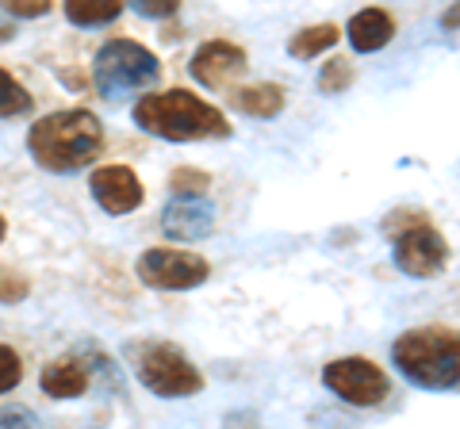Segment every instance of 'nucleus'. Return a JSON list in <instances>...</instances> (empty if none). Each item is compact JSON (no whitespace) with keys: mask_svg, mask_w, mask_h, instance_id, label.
I'll return each instance as SVG.
<instances>
[{"mask_svg":"<svg viewBox=\"0 0 460 429\" xmlns=\"http://www.w3.org/2000/svg\"><path fill=\"white\" fill-rule=\"evenodd\" d=\"M27 150L47 173H77L104 150V123L84 108H66L27 131Z\"/></svg>","mask_w":460,"mask_h":429,"instance_id":"1","label":"nucleus"},{"mask_svg":"<svg viewBox=\"0 0 460 429\" xmlns=\"http://www.w3.org/2000/svg\"><path fill=\"white\" fill-rule=\"evenodd\" d=\"M135 123L154 138L165 142H204V138H230V119L215 104L199 100L189 89L150 92L135 104Z\"/></svg>","mask_w":460,"mask_h":429,"instance_id":"2","label":"nucleus"},{"mask_svg":"<svg viewBox=\"0 0 460 429\" xmlns=\"http://www.w3.org/2000/svg\"><path fill=\"white\" fill-rule=\"evenodd\" d=\"M392 364L414 388L426 391L460 388V330L419 326V330L399 334L392 346Z\"/></svg>","mask_w":460,"mask_h":429,"instance_id":"3","label":"nucleus"},{"mask_svg":"<svg viewBox=\"0 0 460 429\" xmlns=\"http://www.w3.org/2000/svg\"><path fill=\"white\" fill-rule=\"evenodd\" d=\"M157 74H162V62L154 58V50H146L135 39L104 42L93 62V81L104 100H127L138 89H150Z\"/></svg>","mask_w":460,"mask_h":429,"instance_id":"4","label":"nucleus"},{"mask_svg":"<svg viewBox=\"0 0 460 429\" xmlns=\"http://www.w3.org/2000/svg\"><path fill=\"white\" fill-rule=\"evenodd\" d=\"M135 376L157 398H189L204 388L199 368L184 356V349L169 346V341H154L135 353Z\"/></svg>","mask_w":460,"mask_h":429,"instance_id":"5","label":"nucleus"},{"mask_svg":"<svg viewBox=\"0 0 460 429\" xmlns=\"http://www.w3.org/2000/svg\"><path fill=\"white\" fill-rule=\"evenodd\" d=\"M392 257L399 273H407L414 280H434L449 265V241H445L438 226H429L426 219H414L392 231Z\"/></svg>","mask_w":460,"mask_h":429,"instance_id":"6","label":"nucleus"},{"mask_svg":"<svg viewBox=\"0 0 460 429\" xmlns=\"http://www.w3.org/2000/svg\"><path fill=\"white\" fill-rule=\"evenodd\" d=\"M323 388L349 407H380L392 395V380L368 356H338L323 368Z\"/></svg>","mask_w":460,"mask_h":429,"instance_id":"7","label":"nucleus"},{"mask_svg":"<svg viewBox=\"0 0 460 429\" xmlns=\"http://www.w3.org/2000/svg\"><path fill=\"white\" fill-rule=\"evenodd\" d=\"M135 273L146 288H157V292H192L211 276V265L192 250L157 246L138 257Z\"/></svg>","mask_w":460,"mask_h":429,"instance_id":"8","label":"nucleus"},{"mask_svg":"<svg viewBox=\"0 0 460 429\" xmlns=\"http://www.w3.org/2000/svg\"><path fill=\"white\" fill-rule=\"evenodd\" d=\"M246 66H250V58H246V50H242L238 42L211 39L192 54L189 74L204 84V89H226L230 81H238L242 74H246Z\"/></svg>","mask_w":460,"mask_h":429,"instance_id":"9","label":"nucleus"},{"mask_svg":"<svg viewBox=\"0 0 460 429\" xmlns=\"http://www.w3.org/2000/svg\"><path fill=\"white\" fill-rule=\"evenodd\" d=\"M89 192L108 214H131V211L142 207V199H146V188H142L138 173L127 169V165L96 169V173L89 177Z\"/></svg>","mask_w":460,"mask_h":429,"instance_id":"10","label":"nucleus"},{"mask_svg":"<svg viewBox=\"0 0 460 429\" xmlns=\"http://www.w3.org/2000/svg\"><path fill=\"white\" fill-rule=\"evenodd\" d=\"M215 226V211L204 199H172L162 214V231L172 241H199L208 238Z\"/></svg>","mask_w":460,"mask_h":429,"instance_id":"11","label":"nucleus"},{"mask_svg":"<svg viewBox=\"0 0 460 429\" xmlns=\"http://www.w3.org/2000/svg\"><path fill=\"white\" fill-rule=\"evenodd\" d=\"M89 380H93V372L89 364H84V356H58V361H50L47 368H42V391H47L50 398H81L84 391H89Z\"/></svg>","mask_w":460,"mask_h":429,"instance_id":"12","label":"nucleus"},{"mask_svg":"<svg viewBox=\"0 0 460 429\" xmlns=\"http://www.w3.org/2000/svg\"><path fill=\"white\" fill-rule=\"evenodd\" d=\"M345 35H349V47L357 54H372V50H384L395 39V20L384 8H361L349 20V31Z\"/></svg>","mask_w":460,"mask_h":429,"instance_id":"13","label":"nucleus"},{"mask_svg":"<svg viewBox=\"0 0 460 429\" xmlns=\"http://www.w3.org/2000/svg\"><path fill=\"white\" fill-rule=\"evenodd\" d=\"M230 104H234L242 116H253V119H277L288 96L280 84H246V89H234L230 92Z\"/></svg>","mask_w":460,"mask_h":429,"instance_id":"14","label":"nucleus"},{"mask_svg":"<svg viewBox=\"0 0 460 429\" xmlns=\"http://www.w3.org/2000/svg\"><path fill=\"white\" fill-rule=\"evenodd\" d=\"M341 39V31L334 23H311L304 27V31H296L292 39H288V54L299 62H311V58H319L323 50H330L334 42Z\"/></svg>","mask_w":460,"mask_h":429,"instance_id":"15","label":"nucleus"},{"mask_svg":"<svg viewBox=\"0 0 460 429\" xmlns=\"http://www.w3.org/2000/svg\"><path fill=\"white\" fill-rule=\"evenodd\" d=\"M123 12V0H66V16L77 27H104Z\"/></svg>","mask_w":460,"mask_h":429,"instance_id":"16","label":"nucleus"},{"mask_svg":"<svg viewBox=\"0 0 460 429\" xmlns=\"http://www.w3.org/2000/svg\"><path fill=\"white\" fill-rule=\"evenodd\" d=\"M35 108L31 92L23 89V84L8 74L4 66H0V119H16V116H27V111Z\"/></svg>","mask_w":460,"mask_h":429,"instance_id":"17","label":"nucleus"},{"mask_svg":"<svg viewBox=\"0 0 460 429\" xmlns=\"http://www.w3.org/2000/svg\"><path fill=\"white\" fill-rule=\"evenodd\" d=\"M208 188H211V177L204 169H192V165L172 169V177H169L172 199H199V196H208Z\"/></svg>","mask_w":460,"mask_h":429,"instance_id":"18","label":"nucleus"},{"mask_svg":"<svg viewBox=\"0 0 460 429\" xmlns=\"http://www.w3.org/2000/svg\"><path fill=\"white\" fill-rule=\"evenodd\" d=\"M353 84V62L349 58H330L319 74V92L323 96H338Z\"/></svg>","mask_w":460,"mask_h":429,"instance_id":"19","label":"nucleus"},{"mask_svg":"<svg viewBox=\"0 0 460 429\" xmlns=\"http://www.w3.org/2000/svg\"><path fill=\"white\" fill-rule=\"evenodd\" d=\"M23 380V361L12 346H0V395H8L12 388H20Z\"/></svg>","mask_w":460,"mask_h":429,"instance_id":"20","label":"nucleus"},{"mask_svg":"<svg viewBox=\"0 0 460 429\" xmlns=\"http://www.w3.org/2000/svg\"><path fill=\"white\" fill-rule=\"evenodd\" d=\"M54 0H0V12H8L12 20H39L47 16Z\"/></svg>","mask_w":460,"mask_h":429,"instance_id":"21","label":"nucleus"},{"mask_svg":"<svg viewBox=\"0 0 460 429\" xmlns=\"http://www.w3.org/2000/svg\"><path fill=\"white\" fill-rule=\"evenodd\" d=\"M31 292V284H27L20 273H12V268H0V303H20Z\"/></svg>","mask_w":460,"mask_h":429,"instance_id":"22","label":"nucleus"},{"mask_svg":"<svg viewBox=\"0 0 460 429\" xmlns=\"http://www.w3.org/2000/svg\"><path fill=\"white\" fill-rule=\"evenodd\" d=\"M138 16H146V20H169L172 12L181 8V0H127Z\"/></svg>","mask_w":460,"mask_h":429,"instance_id":"23","label":"nucleus"},{"mask_svg":"<svg viewBox=\"0 0 460 429\" xmlns=\"http://www.w3.org/2000/svg\"><path fill=\"white\" fill-rule=\"evenodd\" d=\"M8 422H16V425H35V414L27 410V407H4V410H0V425H8Z\"/></svg>","mask_w":460,"mask_h":429,"instance_id":"24","label":"nucleus"},{"mask_svg":"<svg viewBox=\"0 0 460 429\" xmlns=\"http://www.w3.org/2000/svg\"><path fill=\"white\" fill-rule=\"evenodd\" d=\"M441 27H445V31H456V27H460V0H456L453 8L441 12Z\"/></svg>","mask_w":460,"mask_h":429,"instance_id":"25","label":"nucleus"},{"mask_svg":"<svg viewBox=\"0 0 460 429\" xmlns=\"http://www.w3.org/2000/svg\"><path fill=\"white\" fill-rule=\"evenodd\" d=\"M12 35H16V27H8V23H0V42H8Z\"/></svg>","mask_w":460,"mask_h":429,"instance_id":"26","label":"nucleus"},{"mask_svg":"<svg viewBox=\"0 0 460 429\" xmlns=\"http://www.w3.org/2000/svg\"><path fill=\"white\" fill-rule=\"evenodd\" d=\"M4 234H8V223H4V214H0V241H4Z\"/></svg>","mask_w":460,"mask_h":429,"instance_id":"27","label":"nucleus"}]
</instances>
